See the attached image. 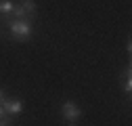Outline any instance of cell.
<instances>
[{
    "label": "cell",
    "instance_id": "cell-1",
    "mask_svg": "<svg viewBox=\"0 0 132 126\" xmlns=\"http://www.w3.org/2000/svg\"><path fill=\"white\" fill-rule=\"evenodd\" d=\"M9 32H11V38L19 42H27L34 36V19H13L9 23Z\"/></svg>",
    "mask_w": 132,
    "mask_h": 126
},
{
    "label": "cell",
    "instance_id": "cell-2",
    "mask_svg": "<svg viewBox=\"0 0 132 126\" xmlns=\"http://www.w3.org/2000/svg\"><path fill=\"white\" fill-rule=\"evenodd\" d=\"M61 114H63V120L65 122H78L82 118V109L73 103V101H65L61 105Z\"/></svg>",
    "mask_w": 132,
    "mask_h": 126
},
{
    "label": "cell",
    "instance_id": "cell-3",
    "mask_svg": "<svg viewBox=\"0 0 132 126\" xmlns=\"http://www.w3.org/2000/svg\"><path fill=\"white\" fill-rule=\"evenodd\" d=\"M0 105H2V109L9 116H19L23 112V101L21 99H2Z\"/></svg>",
    "mask_w": 132,
    "mask_h": 126
},
{
    "label": "cell",
    "instance_id": "cell-4",
    "mask_svg": "<svg viewBox=\"0 0 132 126\" xmlns=\"http://www.w3.org/2000/svg\"><path fill=\"white\" fill-rule=\"evenodd\" d=\"M13 9H15V4L11 2V0H0V15H2V17L13 15Z\"/></svg>",
    "mask_w": 132,
    "mask_h": 126
},
{
    "label": "cell",
    "instance_id": "cell-5",
    "mask_svg": "<svg viewBox=\"0 0 132 126\" xmlns=\"http://www.w3.org/2000/svg\"><path fill=\"white\" fill-rule=\"evenodd\" d=\"M124 92H126V94H130V92H132V76L124 78Z\"/></svg>",
    "mask_w": 132,
    "mask_h": 126
},
{
    "label": "cell",
    "instance_id": "cell-6",
    "mask_svg": "<svg viewBox=\"0 0 132 126\" xmlns=\"http://www.w3.org/2000/svg\"><path fill=\"white\" fill-rule=\"evenodd\" d=\"M13 122V116H4V118H0V126H11Z\"/></svg>",
    "mask_w": 132,
    "mask_h": 126
},
{
    "label": "cell",
    "instance_id": "cell-7",
    "mask_svg": "<svg viewBox=\"0 0 132 126\" xmlns=\"http://www.w3.org/2000/svg\"><path fill=\"white\" fill-rule=\"evenodd\" d=\"M126 51H128V55L132 53V40H130V38H128V42H126Z\"/></svg>",
    "mask_w": 132,
    "mask_h": 126
},
{
    "label": "cell",
    "instance_id": "cell-8",
    "mask_svg": "<svg viewBox=\"0 0 132 126\" xmlns=\"http://www.w3.org/2000/svg\"><path fill=\"white\" fill-rule=\"evenodd\" d=\"M4 116H9V114H6L4 109H2V105H0V118H4Z\"/></svg>",
    "mask_w": 132,
    "mask_h": 126
},
{
    "label": "cell",
    "instance_id": "cell-9",
    "mask_svg": "<svg viewBox=\"0 0 132 126\" xmlns=\"http://www.w3.org/2000/svg\"><path fill=\"white\" fill-rule=\"evenodd\" d=\"M2 99H4V90L0 88V101H2Z\"/></svg>",
    "mask_w": 132,
    "mask_h": 126
},
{
    "label": "cell",
    "instance_id": "cell-10",
    "mask_svg": "<svg viewBox=\"0 0 132 126\" xmlns=\"http://www.w3.org/2000/svg\"><path fill=\"white\" fill-rule=\"evenodd\" d=\"M67 126H78V124L76 122H67Z\"/></svg>",
    "mask_w": 132,
    "mask_h": 126
}]
</instances>
